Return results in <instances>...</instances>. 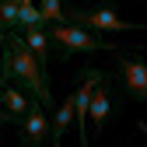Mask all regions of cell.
Wrapping results in <instances>:
<instances>
[{
    "label": "cell",
    "instance_id": "7c38bea8",
    "mask_svg": "<svg viewBox=\"0 0 147 147\" xmlns=\"http://www.w3.org/2000/svg\"><path fill=\"white\" fill-rule=\"evenodd\" d=\"M39 14H42L46 25H63V7H60V0H42V4H39Z\"/></svg>",
    "mask_w": 147,
    "mask_h": 147
},
{
    "label": "cell",
    "instance_id": "9a60e30c",
    "mask_svg": "<svg viewBox=\"0 0 147 147\" xmlns=\"http://www.w3.org/2000/svg\"><path fill=\"white\" fill-rule=\"evenodd\" d=\"M0 46H4V32H0Z\"/></svg>",
    "mask_w": 147,
    "mask_h": 147
},
{
    "label": "cell",
    "instance_id": "277c9868",
    "mask_svg": "<svg viewBox=\"0 0 147 147\" xmlns=\"http://www.w3.org/2000/svg\"><path fill=\"white\" fill-rule=\"evenodd\" d=\"M119 63V81H123V91L137 102H147V63L133 60V56H116Z\"/></svg>",
    "mask_w": 147,
    "mask_h": 147
},
{
    "label": "cell",
    "instance_id": "5bb4252c",
    "mask_svg": "<svg viewBox=\"0 0 147 147\" xmlns=\"http://www.w3.org/2000/svg\"><path fill=\"white\" fill-rule=\"evenodd\" d=\"M140 130H144V133H147V123H140Z\"/></svg>",
    "mask_w": 147,
    "mask_h": 147
},
{
    "label": "cell",
    "instance_id": "8992f818",
    "mask_svg": "<svg viewBox=\"0 0 147 147\" xmlns=\"http://www.w3.org/2000/svg\"><path fill=\"white\" fill-rule=\"evenodd\" d=\"M0 102H4V109H7L4 116H7V119H18V123L25 119L28 105H32V98H28L18 84H4V88H0Z\"/></svg>",
    "mask_w": 147,
    "mask_h": 147
},
{
    "label": "cell",
    "instance_id": "9c48e42d",
    "mask_svg": "<svg viewBox=\"0 0 147 147\" xmlns=\"http://www.w3.org/2000/svg\"><path fill=\"white\" fill-rule=\"evenodd\" d=\"M42 14L39 7L32 4V0H18V32H25V28H42Z\"/></svg>",
    "mask_w": 147,
    "mask_h": 147
},
{
    "label": "cell",
    "instance_id": "7a4b0ae2",
    "mask_svg": "<svg viewBox=\"0 0 147 147\" xmlns=\"http://www.w3.org/2000/svg\"><path fill=\"white\" fill-rule=\"evenodd\" d=\"M46 39L60 46V56L63 60L77 56V53H116L112 42H105V39H98V35H91V32H84L77 25H49Z\"/></svg>",
    "mask_w": 147,
    "mask_h": 147
},
{
    "label": "cell",
    "instance_id": "6da1fadb",
    "mask_svg": "<svg viewBox=\"0 0 147 147\" xmlns=\"http://www.w3.org/2000/svg\"><path fill=\"white\" fill-rule=\"evenodd\" d=\"M0 49H4V56H0V74H4V81L18 84L42 109H49V102H53L49 77H46V70L39 67V60L32 56V49L25 46V39L18 32H4V46H0Z\"/></svg>",
    "mask_w": 147,
    "mask_h": 147
},
{
    "label": "cell",
    "instance_id": "30bf717a",
    "mask_svg": "<svg viewBox=\"0 0 147 147\" xmlns=\"http://www.w3.org/2000/svg\"><path fill=\"white\" fill-rule=\"evenodd\" d=\"M70 119H74V102L67 98V102L60 105V112H56V123L49 126V140H53V147H60V137H63V130L70 126Z\"/></svg>",
    "mask_w": 147,
    "mask_h": 147
},
{
    "label": "cell",
    "instance_id": "3957f363",
    "mask_svg": "<svg viewBox=\"0 0 147 147\" xmlns=\"http://www.w3.org/2000/svg\"><path fill=\"white\" fill-rule=\"evenodd\" d=\"M70 18V21H77V28H95V32H137V28H147V25H130V21H123V18H116V11H109V7H95V11H70L63 14Z\"/></svg>",
    "mask_w": 147,
    "mask_h": 147
},
{
    "label": "cell",
    "instance_id": "ba28073f",
    "mask_svg": "<svg viewBox=\"0 0 147 147\" xmlns=\"http://www.w3.org/2000/svg\"><path fill=\"white\" fill-rule=\"evenodd\" d=\"M25 39V46L32 49V56L39 60V67L46 70V63H49V39H46V28H25V32H18Z\"/></svg>",
    "mask_w": 147,
    "mask_h": 147
},
{
    "label": "cell",
    "instance_id": "8fae6325",
    "mask_svg": "<svg viewBox=\"0 0 147 147\" xmlns=\"http://www.w3.org/2000/svg\"><path fill=\"white\" fill-rule=\"evenodd\" d=\"M0 32H18V0H0Z\"/></svg>",
    "mask_w": 147,
    "mask_h": 147
},
{
    "label": "cell",
    "instance_id": "e0dca14e",
    "mask_svg": "<svg viewBox=\"0 0 147 147\" xmlns=\"http://www.w3.org/2000/svg\"><path fill=\"white\" fill-rule=\"evenodd\" d=\"M18 147H28V144H18Z\"/></svg>",
    "mask_w": 147,
    "mask_h": 147
},
{
    "label": "cell",
    "instance_id": "52a82bcc",
    "mask_svg": "<svg viewBox=\"0 0 147 147\" xmlns=\"http://www.w3.org/2000/svg\"><path fill=\"white\" fill-rule=\"evenodd\" d=\"M109 109H112V102H109V91H105V84H98V88H95V95H91V102H88V126H95V137L105 130Z\"/></svg>",
    "mask_w": 147,
    "mask_h": 147
},
{
    "label": "cell",
    "instance_id": "5b68a950",
    "mask_svg": "<svg viewBox=\"0 0 147 147\" xmlns=\"http://www.w3.org/2000/svg\"><path fill=\"white\" fill-rule=\"evenodd\" d=\"M49 140V119H46V109L39 102H32L28 105V112L21 119V144L28 147H42Z\"/></svg>",
    "mask_w": 147,
    "mask_h": 147
},
{
    "label": "cell",
    "instance_id": "2e32d148",
    "mask_svg": "<svg viewBox=\"0 0 147 147\" xmlns=\"http://www.w3.org/2000/svg\"><path fill=\"white\" fill-rule=\"evenodd\" d=\"M0 84H4V74H0Z\"/></svg>",
    "mask_w": 147,
    "mask_h": 147
},
{
    "label": "cell",
    "instance_id": "4fadbf2b",
    "mask_svg": "<svg viewBox=\"0 0 147 147\" xmlns=\"http://www.w3.org/2000/svg\"><path fill=\"white\" fill-rule=\"evenodd\" d=\"M4 119H7V116H4V109H0V123H4Z\"/></svg>",
    "mask_w": 147,
    "mask_h": 147
}]
</instances>
